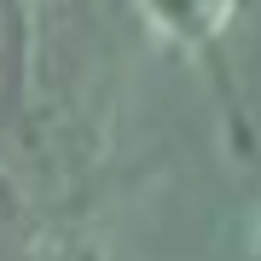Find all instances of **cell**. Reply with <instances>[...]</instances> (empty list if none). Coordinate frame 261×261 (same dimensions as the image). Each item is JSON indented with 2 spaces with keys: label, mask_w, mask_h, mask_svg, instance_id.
<instances>
[{
  "label": "cell",
  "mask_w": 261,
  "mask_h": 261,
  "mask_svg": "<svg viewBox=\"0 0 261 261\" xmlns=\"http://www.w3.org/2000/svg\"><path fill=\"white\" fill-rule=\"evenodd\" d=\"M134 6L157 41L197 64H221V41L238 18V0H134Z\"/></svg>",
  "instance_id": "obj_1"
},
{
  "label": "cell",
  "mask_w": 261,
  "mask_h": 261,
  "mask_svg": "<svg viewBox=\"0 0 261 261\" xmlns=\"http://www.w3.org/2000/svg\"><path fill=\"white\" fill-rule=\"evenodd\" d=\"M250 261H261V232H255V250H250Z\"/></svg>",
  "instance_id": "obj_2"
}]
</instances>
